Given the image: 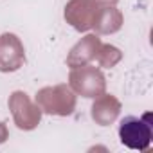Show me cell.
I'll return each instance as SVG.
<instances>
[{
  "label": "cell",
  "instance_id": "obj_1",
  "mask_svg": "<svg viewBox=\"0 0 153 153\" xmlns=\"http://www.w3.org/2000/svg\"><path fill=\"white\" fill-rule=\"evenodd\" d=\"M146 115L144 119L128 115L124 119H121L119 123V137L121 142L131 149H146L151 142V124L148 123Z\"/></svg>",
  "mask_w": 153,
  "mask_h": 153
}]
</instances>
